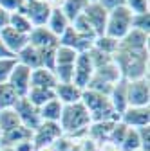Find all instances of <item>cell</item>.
I'll list each match as a JSON object with an SVG mask.
<instances>
[{"label": "cell", "instance_id": "8992f818", "mask_svg": "<svg viewBox=\"0 0 150 151\" xmlns=\"http://www.w3.org/2000/svg\"><path fill=\"white\" fill-rule=\"evenodd\" d=\"M62 128L58 122H45L42 121L40 126L33 131V144H34V149H40V147H45V146H52L56 140L62 137Z\"/></svg>", "mask_w": 150, "mask_h": 151}, {"label": "cell", "instance_id": "9c48e42d", "mask_svg": "<svg viewBox=\"0 0 150 151\" xmlns=\"http://www.w3.org/2000/svg\"><path fill=\"white\" fill-rule=\"evenodd\" d=\"M51 11H52V6L47 2H40V0H25V6H24V14L29 18L33 27H45Z\"/></svg>", "mask_w": 150, "mask_h": 151}, {"label": "cell", "instance_id": "603a6c76", "mask_svg": "<svg viewBox=\"0 0 150 151\" xmlns=\"http://www.w3.org/2000/svg\"><path fill=\"white\" fill-rule=\"evenodd\" d=\"M90 2H87V0H63L60 9L62 13L65 14V18L69 20V24H72L80 14H83L85 7L89 6Z\"/></svg>", "mask_w": 150, "mask_h": 151}, {"label": "cell", "instance_id": "e575fe53", "mask_svg": "<svg viewBox=\"0 0 150 151\" xmlns=\"http://www.w3.org/2000/svg\"><path fill=\"white\" fill-rule=\"evenodd\" d=\"M16 65V58H9V60H0V83H7V78L11 70Z\"/></svg>", "mask_w": 150, "mask_h": 151}, {"label": "cell", "instance_id": "4dcf8cb0", "mask_svg": "<svg viewBox=\"0 0 150 151\" xmlns=\"http://www.w3.org/2000/svg\"><path fill=\"white\" fill-rule=\"evenodd\" d=\"M76 58H78V52L69 47L58 45V49H56V65H74Z\"/></svg>", "mask_w": 150, "mask_h": 151}, {"label": "cell", "instance_id": "30bf717a", "mask_svg": "<svg viewBox=\"0 0 150 151\" xmlns=\"http://www.w3.org/2000/svg\"><path fill=\"white\" fill-rule=\"evenodd\" d=\"M58 43L63 45V47H69L72 50H76L78 54L82 52H89L92 49V43H94V38H89V36H83L80 32H76L71 25L65 29V32L58 38Z\"/></svg>", "mask_w": 150, "mask_h": 151}, {"label": "cell", "instance_id": "b9f144b4", "mask_svg": "<svg viewBox=\"0 0 150 151\" xmlns=\"http://www.w3.org/2000/svg\"><path fill=\"white\" fill-rule=\"evenodd\" d=\"M87 2H96V0H87Z\"/></svg>", "mask_w": 150, "mask_h": 151}, {"label": "cell", "instance_id": "f1b7e54d", "mask_svg": "<svg viewBox=\"0 0 150 151\" xmlns=\"http://www.w3.org/2000/svg\"><path fill=\"white\" fill-rule=\"evenodd\" d=\"M18 99L20 97L16 96V92L11 88L9 83H0V110L13 108Z\"/></svg>", "mask_w": 150, "mask_h": 151}, {"label": "cell", "instance_id": "ab89813d", "mask_svg": "<svg viewBox=\"0 0 150 151\" xmlns=\"http://www.w3.org/2000/svg\"><path fill=\"white\" fill-rule=\"evenodd\" d=\"M0 151H15V147H7V146H0Z\"/></svg>", "mask_w": 150, "mask_h": 151}, {"label": "cell", "instance_id": "7c38bea8", "mask_svg": "<svg viewBox=\"0 0 150 151\" xmlns=\"http://www.w3.org/2000/svg\"><path fill=\"white\" fill-rule=\"evenodd\" d=\"M83 16H85V20L89 22L92 32L98 36H103L105 34V25H107V16H108V11L103 9L98 2H90L85 11H83Z\"/></svg>", "mask_w": 150, "mask_h": 151}, {"label": "cell", "instance_id": "484cf974", "mask_svg": "<svg viewBox=\"0 0 150 151\" xmlns=\"http://www.w3.org/2000/svg\"><path fill=\"white\" fill-rule=\"evenodd\" d=\"M25 97L36 108H42L45 103H49L51 99H54V90H49V88H29Z\"/></svg>", "mask_w": 150, "mask_h": 151}, {"label": "cell", "instance_id": "d4e9b609", "mask_svg": "<svg viewBox=\"0 0 150 151\" xmlns=\"http://www.w3.org/2000/svg\"><path fill=\"white\" fill-rule=\"evenodd\" d=\"M92 49H96L98 52L107 54V56H114V54H116V50L119 49V42H118V40H114V38H110V36H107V34H103V36L94 38Z\"/></svg>", "mask_w": 150, "mask_h": 151}, {"label": "cell", "instance_id": "e0dca14e", "mask_svg": "<svg viewBox=\"0 0 150 151\" xmlns=\"http://www.w3.org/2000/svg\"><path fill=\"white\" fill-rule=\"evenodd\" d=\"M58 85V79L52 70L49 68H44V67H38L31 70V86L29 88H49V90H54V86Z\"/></svg>", "mask_w": 150, "mask_h": 151}, {"label": "cell", "instance_id": "8fae6325", "mask_svg": "<svg viewBox=\"0 0 150 151\" xmlns=\"http://www.w3.org/2000/svg\"><path fill=\"white\" fill-rule=\"evenodd\" d=\"M7 83L16 92L18 97H25L29 92V86H31V68H27L25 65H20L16 61L15 68L11 70L9 78H7Z\"/></svg>", "mask_w": 150, "mask_h": 151}, {"label": "cell", "instance_id": "ba28073f", "mask_svg": "<svg viewBox=\"0 0 150 151\" xmlns=\"http://www.w3.org/2000/svg\"><path fill=\"white\" fill-rule=\"evenodd\" d=\"M13 110L16 111L18 119H20V124L25 126L27 129L34 131L36 128L40 126V122H42V119H40V110L36 108L34 104H31L27 97H20V99L16 101V104L13 106Z\"/></svg>", "mask_w": 150, "mask_h": 151}, {"label": "cell", "instance_id": "2e32d148", "mask_svg": "<svg viewBox=\"0 0 150 151\" xmlns=\"http://www.w3.org/2000/svg\"><path fill=\"white\" fill-rule=\"evenodd\" d=\"M82 88H78L72 83H58L54 86V97L58 99L63 106L67 104H76L82 101Z\"/></svg>", "mask_w": 150, "mask_h": 151}, {"label": "cell", "instance_id": "ac0fdd59", "mask_svg": "<svg viewBox=\"0 0 150 151\" xmlns=\"http://www.w3.org/2000/svg\"><path fill=\"white\" fill-rule=\"evenodd\" d=\"M108 101L114 108V111L121 117V113L128 108V103H127V81L125 79H119L114 86H112L110 93H108Z\"/></svg>", "mask_w": 150, "mask_h": 151}, {"label": "cell", "instance_id": "836d02e7", "mask_svg": "<svg viewBox=\"0 0 150 151\" xmlns=\"http://www.w3.org/2000/svg\"><path fill=\"white\" fill-rule=\"evenodd\" d=\"M25 0H0V7H2L7 14L11 13H24Z\"/></svg>", "mask_w": 150, "mask_h": 151}, {"label": "cell", "instance_id": "44dd1931", "mask_svg": "<svg viewBox=\"0 0 150 151\" xmlns=\"http://www.w3.org/2000/svg\"><path fill=\"white\" fill-rule=\"evenodd\" d=\"M69 25H71V24H69V20L65 18V14L62 13V9H60V7H52L51 16H49L45 27H47L56 38H60V36L65 32V29H67Z\"/></svg>", "mask_w": 150, "mask_h": 151}, {"label": "cell", "instance_id": "cb8c5ba5", "mask_svg": "<svg viewBox=\"0 0 150 151\" xmlns=\"http://www.w3.org/2000/svg\"><path fill=\"white\" fill-rule=\"evenodd\" d=\"M40 110V119L45 121V122H58L60 121V115H62V110H63V104L58 101V99H51L49 103H45Z\"/></svg>", "mask_w": 150, "mask_h": 151}, {"label": "cell", "instance_id": "60d3db41", "mask_svg": "<svg viewBox=\"0 0 150 151\" xmlns=\"http://www.w3.org/2000/svg\"><path fill=\"white\" fill-rule=\"evenodd\" d=\"M40 2H47V4H51V6H52V2H54V0H40Z\"/></svg>", "mask_w": 150, "mask_h": 151}, {"label": "cell", "instance_id": "7a4b0ae2", "mask_svg": "<svg viewBox=\"0 0 150 151\" xmlns=\"http://www.w3.org/2000/svg\"><path fill=\"white\" fill-rule=\"evenodd\" d=\"M90 115L87 108L82 103L76 104H67L62 110L60 115V128L65 137H78V135H87V129L90 126Z\"/></svg>", "mask_w": 150, "mask_h": 151}, {"label": "cell", "instance_id": "d6a6232c", "mask_svg": "<svg viewBox=\"0 0 150 151\" xmlns=\"http://www.w3.org/2000/svg\"><path fill=\"white\" fill-rule=\"evenodd\" d=\"M125 7L130 14L148 13V0H125Z\"/></svg>", "mask_w": 150, "mask_h": 151}, {"label": "cell", "instance_id": "d590c367", "mask_svg": "<svg viewBox=\"0 0 150 151\" xmlns=\"http://www.w3.org/2000/svg\"><path fill=\"white\" fill-rule=\"evenodd\" d=\"M138 135H139L141 151H150V126L139 128V129H138Z\"/></svg>", "mask_w": 150, "mask_h": 151}, {"label": "cell", "instance_id": "74e56055", "mask_svg": "<svg viewBox=\"0 0 150 151\" xmlns=\"http://www.w3.org/2000/svg\"><path fill=\"white\" fill-rule=\"evenodd\" d=\"M9 58H15V56L6 49V45L0 42V60H9Z\"/></svg>", "mask_w": 150, "mask_h": 151}, {"label": "cell", "instance_id": "6da1fadb", "mask_svg": "<svg viewBox=\"0 0 150 151\" xmlns=\"http://www.w3.org/2000/svg\"><path fill=\"white\" fill-rule=\"evenodd\" d=\"M121 79L134 81L141 78H148V50H128L119 47L112 56Z\"/></svg>", "mask_w": 150, "mask_h": 151}, {"label": "cell", "instance_id": "83f0119b", "mask_svg": "<svg viewBox=\"0 0 150 151\" xmlns=\"http://www.w3.org/2000/svg\"><path fill=\"white\" fill-rule=\"evenodd\" d=\"M7 25L13 27V29L18 31V32L25 34V36H29V32L34 29L33 24L29 22V18H27L24 13H11V14H9V20H7Z\"/></svg>", "mask_w": 150, "mask_h": 151}, {"label": "cell", "instance_id": "4fadbf2b", "mask_svg": "<svg viewBox=\"0 0 150 151\" xmlns=\"http://www.w3.org/2000/svg\"><path fill=\"white\" fill-rule=\"evenodd\" d=\"M119 121H121L127 128H134V129L150 126V108H148V106H145V108L128 106V108L121 113Z\"/></svg>", "mask_w": 150, "mask_h": 151}, {"label": "cell", "instance_id": "d6986e66", "mask_svg": "<svg viewBox=\"0 0 150 151\" xmlns=\"http://www.w3.org/2000/svg\"><path fill=\"white\" fill-rule=\"evenodd\" d=\"M119 47L128 49V50H148V34L130 29L128 34L119 42Z\"/></svg>", "mask_w": 150, "mask_h": 151}, {"label": "cell", "instance_id": "f35d334b", "mask_svg": "<svg viewBox=\"0 0 150 151\" xmlns=\"http://www.w3.org/2000/svg\"><path fill=\"white\" fill-rule=\"evenodd\" d=\"M7 20H9V14H7L2 7H0V31H2V29L7 25Z\"/></svg>", "mask_w": 150, "mask_h": 151}, {"label": "cell", "instance_id": "5bb4252c", "mask_svg": "<svg viewBox=\"0 0 150 151\" xmlns=\"http://www.w3.org/2000/svg\"><path fill=\"white\" fill-rule=\"evenodd\" d=\"M27 42H29V45H33L38 50H45V49H52V47L60 45L58 38H56L47 27H34L27 36Z\"/></svg>", "mask_w": 150, "mask_h": 151}, {"label": "cell", "instance_id": "f546056e", "mask_svg": "<svg viewBox=\"0 0 150 151\" xmlns=\"http://www.w3.org/2000/svg\"><path fill=\"white\" fill-rule=\"evenodd\" d=\"M119 151H141V144H139V135L138 129L128 128L127 133L119 144Z\"/></svg>", "mask_w": 150, "mask_h": 151}, {"label": "cell", "instance_id": "8d00e7d4", "mask_svg": "<svg viewBox=\"0 0 150 151\" xmlns=\"http://www.w3.org/2000/svg\"><path fill=\"white\" fill-rule=\"evenodd\" d=\"M96 2H98L103 9H107V11H112V9H116V7L125 6V0H96Z\"/></svg>", "mask_w": 150, "mask_h": 151}, {"label": "cell", "instance_id": "9a60e30c", "mask_svg": "<svg viewBox=\"0 0 150 151\" xmlns=\"http://www.w3.org/2000/svg\"><path fill=\"white\" fill-rule=\"evenodd\" d=\"M0 42L6 45V49L15 56V58H16V54L20 52L27 43H29L25 34L15 31V29H13V27H9V25H6L2 31H0Z\"/></svg>", "mask_w": 150, "mask_h": 151}, {"label": "cell", "instance_id": "52a82bcc", "mask_svg": "<svg viewBox=\"0 0 150 151\" xmlns=\"http://www.w3.org/2000/svg\"><path fill=\"white\" fill-rule=\"evenodd\" d=\"M92 74H94V65H92L89 52L78 54L76 61H74V70H72V85L85 90L92 79Z\"/></svg>", "mask_w": 150, "mask_h": 151}, {"label": "cell", "instance_id": "7402d4cb", "mask_svg": "<svg viewBox=\"0 0 150 151\" xmlns=\"http://www.w3.org/2000/svg\"><path fill=\"white\" fill-rule=\"evenodd\" d=\"M16 61L20 63V65H25V67L31 68V70L42 67V60H40V52H38V49H34V47L29 45V43L16 54Z\"/></svg>", "mask_w": 150, "mask_h": 151}, {"label": "cell", "instance_id": "1f68e13d", "mask_svg": "<svg viewBox=\"0 0 150 151\" xmlns=\"http://www.w3.org/2000/svg\"><path fill=\"white\" fill-rule=\"evenodd\" d=\"M130 27L141 31V32H150V13H141V14H132L130 20Z\"/></svg>", "mask_w": 150, "mask_h": 151}, {"label": "cell", "instance_id": "5b68a950", "mask_svg": "<svg viewBox=\"0 0 150 151\" xmlns=\"http://www.w3.org/2000/svg\"><path fill=\"white\" fill-rule=\"evenodd\" d=\"M127 103L134 108H145L150 104V85L148 78L127 81Z\"/></svg>", "mask_w": 150, "mask_h": 151}, {"label": "cell", "instance_id": "3957f363", "mask_svg": "<svg viewBox=\"0 0 150 151\" xmlns=\"http://www.w3.org/2000/svg\"><path fill=\"white\" fill-rule=\"evenodd\" d=\"M80 103L87 108L92 122H116V121H119V115L114 111V108H112V104L108 101V96H103L100 92L85 88L82 92V101Z\"/></svg>", "mask_w": 150, "mask_h": 151}, {"label": "cell", "instance_id": "277c9868", "mask_svg": "<svg viewBox=\"0 0 150 151\" xmlns=\"http://www.w3.org/2000/svg\"><path fill=\"white\" fill-rule=\"evenodd\" d=\"M130 20H132V14L128 13V9L125 6L108 11L105 34L110 36V38H114V40H118V42H121L123 38L128 34V31L132 29L130 27Z\"/></svg>", "mask_w": 150, "mask_h": 151}, {"label": "cell", "instance_id": "ffe728a7", "mask_svg": "<svg viewBox=\"0 0 150 151\" xmlns=\"http://www.w3.org/2000/svg\"><path fill=\"white\" fill-rule=\"evenodd\" d=\"M33 137V131L27 129L25 126H18L11 131H7V133H2L0 135V146H7V147H15L16 144H20L24 140H29Z\"/></svg>", "mask_w": 150, "mask_h": 151}, {"label": "cell", "instance_id": "4316f807", "mask_svg": "<svg viewBox=\"0 0 150 151\" xmlns=\"http://www.w3.org/2000/svg\"><path fill=\"white\" fill-rule=\"evenodd\" d=\"M20 126V119H18L16 111L13 108H6V110H0V135L7 133V131L15 129Z\"/></svg>", "mask_w": 150, "mask_h": 151}]
</instances>
